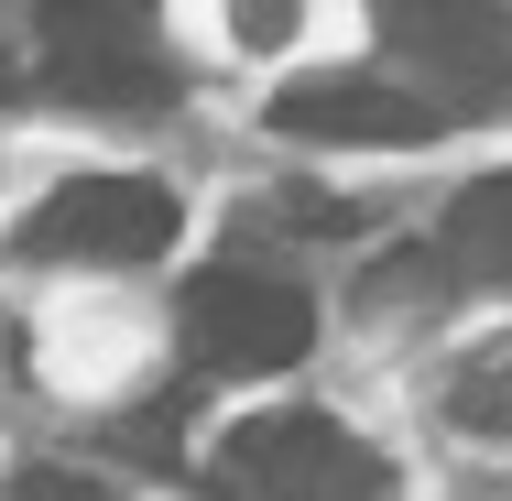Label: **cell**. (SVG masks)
Returning a JSON list of instances; mask_svg holds the SVG:
<instances>
[{"label":"cell","instance_id":"obj_7","mask_svg":"<svg viewBox=\"0 0 512 501\" xmlns=\"http://www.w3.org/2000/svg\"><path fill=\"white\" fill-rule=\"evenodd\" d=\"M436 251H447V273H469V284H512V175L458 186V197H447V229H436Z\"/></svg>","mask_w":512,"mask_h":501},{"label":"cell","instance_id":"obj_1","mask_svg":"<svg viewBox=\"0 0 512 501\" xmlns=\"http://www.w3.org/2000/svg\"><path fill=\"white\" fill-rule=\"evenodd\" d=\"M44 88L109 120H142V109L175 99V66H164V33H153V0H44Z\"/></svg>","mask_w":512,"mask_h":501},{"label":"cell","instance_id":"obj_9","mask_svg":"<svg viewBox=\"0 0 512 501\" xmlns=\"http://www.w3.org/2000/svg\"><path fill=\"white\" fill-rule=\"evenodd\" d=\"M0 501H109L88 469H66V458H33V469H11L0 480Z\"/></svg>","mask_w":512,"mask_h":501},{"label":"cell","instance_id":"obj_6","mask_svg":"<svg viewBox=\"0 0 512 501\" xmlns=\"http://www.w3.org/2000/svg\"><path fill=\"white\" fill-rule=\"evenodd\" d=\"M273 131H295V142H360V153H404V142H436V131H447V109L414 99L404 77H382V66H327V77H295V88L273 99Z\"/></svg>","mask_w":512,"mask_h":501},{"label":"cell","instance_id":"obj_4","mask_svg":"<svg viewBox=\"0 0 512 501\" xmlns=\"http://www.w3.org/2000/svg\"><path fill=\"white\" fill-rule=\"evenodd\" d=\"M316 338V305L306 284L262 273V262H218L186 284V349L197 371H295Z\"/></svg>","mask_w":512,"mask_h":501},{"label":"cell","instance_id":"obj_8","mask_svg":"<svg viewBox=\"0 0 512 501\" xmlns=\"http://www.w3.org/2000/svg\"><path fill=\"white\" fill-rule=\"evenodd\" d=\"M447 414H458L469 436H502V447H512V338H502V349H480V360L458 371Z\"/></svg>","mask_w":512,"mask_h":501},{"label":"cell","instance_id":"obj_2","mask_svg":"<svg viewBox=\"0 0 512 501\" xmlns=\"http://www.w3.org/2000/svg\"><path fill=\"white\" fill-rule=\"evenodd\" d=\"M382 77H404L414 99L447 120L512 88V11L502 0H382Z\"/></svg>","mask_w":512,"mask_h":501},{"label":"cell","instance_id":"obj_11","mask_svg":"<svg viewBox=\"0 0 512 501\" xmlns=\"http://www.w3.org/2000/svg\"><path fill=\"white\" fill-rule=\"evenodd\" d=\"M0 99H11V88H0Z\"/></svg>","mask_w":512,"mask_h":501},{"label":"cell","instance_id":"obj_3","mask_svg":"<svg viewBox=\"0 0 512 501\" xmlns=\"http://www.w3.org/2000/svg\"><path fill=\"white\" fill-rule=\"evenodd\" d=\"M229 501H382L393 491V469L338 425V414H251V425H229Z\"/></svg>","mask_w":512,"mask_h":501},{"label":"cell","instance_id":"obj_5","mask_svg":"<svg viewBox=\"0 0 512 501\" xmlns=\"http://www.w3.org/2000/svg\"><path fill=\"white\" fill-rule=\"evenodd\" d=\"M33 262H153L175 251V186L164 175H77L22 218Z\"/></svg>","mask_w":512,"mask_h":501},{"label":"cell","instance_id":"obj_10","mask_svg":"<svg viewBox=\"0 0 512 501\" xmlns=\"http://www.w3.org/2000/svg\"><path fill=\"white\" fill-rule=\"evenodd\" d=\"M295 33V0H240V44H284Z\"/></svg>","mask_w":512,"mask_h":501}]
</instances>
